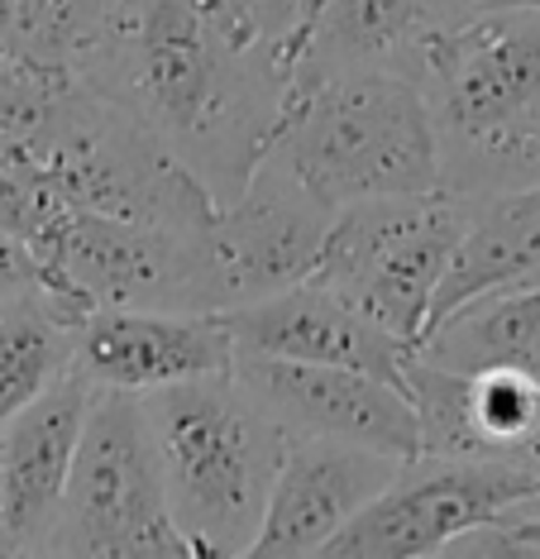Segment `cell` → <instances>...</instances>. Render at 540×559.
Masks as SVG:
<instances>
[{"label":"cell","instance_id":"6da1fadb","mask_svg":"<svg viewBox=\"0 0 540 559\" xmlns=\"http://www.w3.org/2000/svg\"><path fill=\"white\" fill-rule=\"evenodd\" d=\"M77 78L159 134L215 201L249 187L297 92V78L239 44L206 0H106Z\"/></svg>","mask_w":540,"mask_h":559},{"label":"cell","instance_id":"7a4b0ae2","mask_svg":"<svg viewBox=\"0 0 540 559\" xmlns=\"http://www.w3.org/2000/svg\"><path fill=\"white\" fill-rule=\"evenodd\" d=\"M441 139V187L459 197L540 182V10L488 5L411 62Z\"/></svg>","mask_w":540,"mask_h":559},{"label":"cell","instance_id":"e0dca14e","mask_svg":"<svg viewBox=\"0 0 540 559\" xmlns=\"http://www.w3.org/2000/svg\"><path fill=\"white\" fill-rule=\"evenodd\" d=\"M488 10V0H320L302 78L340 68H402L411 72L421 44L449 24Z\"/></svg>","mask_w":540,"mask_h":559},{"label":"cell","instance_id":"52a82bcc","mask_svg":"<svg viewBox=\"0 0 540 559\" xmlns=\"http://www.w3.org/2000/svg\"><path fill=\"white\" fill-rule=\"evenodd\" d=\"M469 221V197L435 187V192L373 197L336 211L316 273L330 292H340L354 311L383 330L421 345L435 316L459 235Z\"/></svg>","mask_w":540,"mask_h":559},{"label":"cell","instance_id":"7402d4cb","mask_svg":"<svg viewBox=\"0 0 540 559\" xmlns=\"http://www.w3.org/2000/svg\"><path fill=\"white\" fill-rule=\"evenodd\" d=\"M34 287H48L44 259L24 239L0 230V297H20V292H34Z\"/></svg>","mask_w":540,"mask_h":559},{"label":"cell","instance_id":"8fae6325","mask_svg":"<svg viewBox=\"0 0 540 559\" xmlns=\"http://www.w3.org/2000/svg\"><path fill=\"white\" fill-rule=\"evenodd\" d=\"M407 397L421 421V454L497 460L540 474V378L526 368H449L416 349Z\"/></svg>","mask_w":540,"mask_h":559},{"label":"cell","instance_id":"ac0fdd59","mask_svg":"<svg viewBox=\"0 0 540 559\" xmlns=\"http://www.w3.org/2000/svg\"><path fill=\"white\" fill-rule=\"evenodd\" d=\"M526 283H540V182L469 197V221L459 235L455 263L435 292L431 325L483 292H507Z\"/></svg>","mask_w":540,"mask_h":559},{"label":"cell","instance_id":"4fadbf2b","mask_svg":"<svg viewBox=\"0 0 540 559\" xmlns=\"http://www.w3.org/2000/svg\"><path fill=\"white\" fill-rule=\"evenodd\" d=\"M402 464L407 460L368 450V444L292 436L249 559L320 555L373 498L392 488Z\"/></svg>","mask_w":540,"mask_h":559},{"label":"cell","instance_id":"277c9868","mask_svg":"<svg viewBox=\"0 0 540 559\" xmlns=\"http://www.w3.org/2000/svg\"><path fill=\"white\" fill-rule=\"evenodd\" d=\"M268 154L330 211L441 187L431 106L402 68H340L302 78Z\"/></svg>","mask_w":540,"mask_h":559},{"label":"cell","instance_id":"ffe728a7","mask_svg":"<svg viewBox=\"0 0 540 559\" xmlns=\"http://www.w3.org/2000/svg\"><path fill=\"white\" fill-rule=\"evenodd\" d=\"M421 354L449 368H526L540 378V283L483 292L435 321Z\"/></svg>","mask_w":540,"mask_h":559},{"label":"cell","instance_id":"d6986e66","mask_svg":"<svg viewBox=\"0 0 540 559\" xmlns=\"http://www.w3.org/2000/svg\"><path fill=\"white\" fill-rule=\"evenodd\" d=\"M86 307L58 287L0 301V430L77 368V330Z\"/></svg>","mask_w":540,"mask_h":559},{"label":"cell","instance_id":"8992f818","mask_svg":"<svg viewBox=\"0 0 540 559\" xmlns=\"http://www.w3.org/2000/svg\"><path fill=\"white\" fill-rule=\"evenodd\" d=\"M24 148L44 163L48 182L77 211L201 230L221 206L159 134H149L130 110L92 92L82 78L62 92L58 110Z\"/></svg>","mask_w":540,"mask_h":559},{"label":"cell","instance_id":"2e32d148","mask_svg":"<svg viewBox=\"0 0 540 559\" xmlns=\"http://www.w3.org/2000/svg\"><path fill=\"white\" fill-rule=\"evenodd\" d=\"M230 335L239 349L254 354H278V359H302V364H344L378 373L388 383L407 388V364L416 359L421 345L383 330L354 311L340 292H330L320 277L273 292V297L254 301V307L225 311Z\"/></svg>","mask_w":540,"mask_h":559},{"label":"cell","instance_id":"3957f363","mask_svg":"<svg viewBox=\"0 0 540 559\" xmlns=\"http://www.w3.org/2000/svg\"><path fill=\"white\" fill-rule=\"evenodd\" d=\"M139 397L159 440L168 507L197 555H249L292 430L235 368Z\"/></svg>","mask_w":540,"mask_h":559},{"label":"cell","instance_id":"9c48e42d","mask_svg":"<svg viewBox=\"0 0 540 559\" xmlns=\"http://www.w3.org/2000/svg\"><path fill=\"white\" fill-rule=\"evenodd\" d=\"M540 498V474L497 460H441L416 454L383 498H373L336 540L326 559H421L449 555L469 531L493 526L521 502Z\"/></svg>","mask_w":540,"mask_h":559},{"label":"cell","instance_id":"d4e9b609","mask_svg":"<svg viewBox=\"0 0 540 559\" xmlns=\"http://www.w3.org/2000/svg\"><path fill=\"white\" fill-rule=\"evenodd\" d=\"M0 301H5V297H0Z\"/></svg>","mask_w":540,"mask_h":559},{"label":"cell","instance_id":"cb8c5ba5","mask_svg":"<svg viewBox=\"0 0 540 559\" xmlns=\"http://www.w3.org/2000/svg\"><path fill=\"white\" fill-rule=\"evenodd\" d=\"M0 555H5V507H0Z\"/></svg>","mask_w":540,"mask_h":559},{"label":"cell","instance_id":"ba28073f","mask_svg":"<svg viewBox=\"0 0 540 559\" xmlns=\"http://www.w3.org/2000/svg\"><path fill=\"white\" fill-rule=\"evenodd\" d=\"M336 211L268 154L235 201L197 230V311H239L316 273Z\"/></svg>","mask_w":540,"mask_h":559},{"label":"cell","instance_id":"603a6c76","mask_svg":"<svg viewBox=\"0 0 540 559\" xmlns=\"http://www.w3.org/2000/svg\"><path fill=\"white\" fill-rule=\"evenodd\" d=\"M488 5H531V10H540V0H488Z\"/></svg>","mask_w":540,"mask_h":559},{"label":"cell","instance_id":"9a60e30c","mask_svg":"<svg viewBox=\"0 0 540 559\" xmlns=\"http://www.w3.org/2000/svg\"><path fill=\"white\" fill-rule=\"evenodd\" d=\"M96 383L72 368L44 397L0 430V507H5V555H44L72 478L82 426Z\"/></svg>","mask_w":540,"mask_h":559},{"label":"cell","instance_id":"30bf717a","mask_svg":"<svg viewBox=\"0 0 540 559\" xmlns=\"http://www.w3.org/2000/svg\"><path fill=\"white\" fill-rule=\"evenodd\" d=\"M34 253L44 259L48 287L68 292L86 311H197V230L72 206Z\"/></svg>","mask_w":540,"mask_h":559},{"label":"cell","instance_id":"5b68a950","mask_svg":"<svg viewBox=\"0 0 540 559\" xmlns=\"http://www.w3.org/2000/svg\"><path fill=\"white\" fill-rule=\"evenodd\" d=\"M44 555L77 559H191L163 483L159 440L139 392L96 388L72 478Z\"/></svg>","mask_w":540,"mask_h":559},{"label":"cell","instance_id":"5bb4252c","mask_svg":"<svg viewBox=\"0 0 540 559\" xmlns=\"http://www.w3.org/2000/svg\"><path fill=\"white\" fill-rule=\"evenodd\" d=\"M235 335L215 311L96 307L77 330V368L96 388L153 392L235 368Z\"/></svg>","mask_w":540,"mask_h":559},{"label":"cell","instance_id":"7c38bea8","mask_svg":"<svg viewBox=\"0 0 540 559\" xmlns=\"http://www.w3.org/2000/svg\"><path fill=\"white\" fill-rule=\"evenodd\" d=\"M235 373L268 402L292 436H326L344 444L416 460L421 454V421L407 388L388 383L364 368L344 364H302L278 354H235Z\"/></svg>","mask_w":540,"mask_h":559},{"label":"cell","instance_id":"44dd1931","mask_svg":"<svg viewBox=\"0 0 540 559\" xmlns=\"http://www.w3.org/2000/svg\"><path fill=\"white\" fill-rule=\"evenodd\" d=\"M206 5L239 44L278 58L292 78L302 72V58L316 34L320 0H206Z\"/></svg>","mask_w":540,"mask_h":559}]
</instances>
